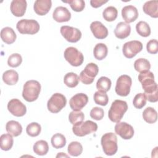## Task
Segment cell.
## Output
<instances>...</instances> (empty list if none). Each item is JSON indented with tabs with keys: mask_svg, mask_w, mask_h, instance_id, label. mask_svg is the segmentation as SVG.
Returning a JSON list of instances; mask_svg holds the SVG:
<instances>
[{
	"mask_svg": "<svg viewBox=\"0 0 158 158\" xmlns=\"http://www.w3.org/2000/svg\"><path fill=\"white\" fill-rule=\"evenodd\" d=\"M60 30L62 36L70 43H76L81 39V32L77 28L64 25Z\"/></svg>",
	"mask_w": 158,
	"mask_h": 158,
	"instance_id": "7c38bea8",
	"label": "cell"
},
{
	"mask_svg": "<svg viewBox=\"0 0 158 158\" xmlns=\"http://www.w3.org/2000/svg\"><path fill=\"white\" fill-rule=\"evenodd\" d=\"M51 144L56 149H60L65 146L66 144L65 137L60 133H56L51 138Z\"/></svg>",
	"mask_w": 158,
	"mask_h": 158,
	"instance_id": "836d02e7",
	"label": "cell"
},
{
	"mask_svg": "<svg viewBox=\"0 0 158 158\" xmlns=\"http://www.w3.org/2000/svg\"><path fill=\"white\" fill-rule=\"evenodd\" d=\"M85 118V115L83 112L80 110H73L72 111L69 115V122L73 125L78 124L83 121Z\"/></svg>",
	"mask_w": 158,
	"mask_h": 158,
	"instance_id": "8d00e7d4",
	"label": "cell"
},
{
	"mask_svg": "<svg viewBox=\"0 0 158 158\" xmlns=\"http://www.w3.org/2000/svg\"><path fill=\"white\" fill-rule=\"evenodd\" d=\"M122 16L125 23H131L138 18V12L135 6L132 5L126 6L122 9Z\"/></svg>",
	"mask_w": 158,
	"mask_h": 158,
	"instance_id": "e0dca14e",
	"label": "cell"
},
{
	"mask_svg": "<svg viewBox=\"0 0 158 158\" xmlns=\"http://www.w3.org/2000/svg\"><path fill=\"white\" fill-rule=\"evenodd\" d=\"M2 80L7 85H14L19 80V74L14 70H9L3 73Z\"/></svg>",
	"mask_w": 158,
	"mask_h": 158,
	"instance_id": "d4e9b609",
	"label": "cell"
},
{
	"mask_svg": "<svg viewBox=\"0 0 158 158\" xmlns=\"http://www.w3.org/2000/svg\"><path fill=\"white\" fill-rule=\"evenodd\" d=\"M65 3H68L72 9L75 12L82 11L85 6V1L83 0H70V1H62Z\"/></svg>",
	"mask_w": 158,
	"mask_h": 158,
	"instance_id": "ab89813d",
	"label": "cell"
},
{
	"mask_svg": "<svg viewBox=\"0 0 158 158\" xmlns=\"http://www.w3.org/2000/svg\"><path fill=\"white\" fill-rule=\"evenodd\" d=\"M111 80L106 77H100L96 83V88L98 91L106 93L108 91L111 87Z\"/></svg>",
	"mask_w": 158,
	"mask_h": 158,
	"instance_id": "1f68e13d",
	"label": "cell"
},
{
	"mask_svg": "<svg viewBox=\"0 0 158 158\" xmlns=\"http://www.w3.org/2000/svg\"><path fill=\"white\" fill-rule=\"evenodd\" d=\"M41 85L36 80H28L23 85L22 96L28 102L35 101L39 96Z\"/></svg>",
	"mask_w": 158,
	"mask_h": 158,
	"instance_id": "3957f363",
	"label": "cell"
},
{
	"mask_svg": "<svg viewBox=\"0 0 158 158\" xmlns=\"http://www.w3.org/2000/svg\"><path fill=\"white\" fill-rule=\"evenodd\" d=\"M34 152L39 156L46 155L49 151V146L48 143L44 140H39L33 145Z\"/></svg>",
	"mask_w": 158,
	"mask_h": 158,
	"instance_id": "83f0119b",
	"label": "cell"
},
{
	"mask_svg": "<svg viewBox=\"0 0 158 158\" xmlns=\"http://www.w3.org/2000/svg\"><path fill=\"white\" fill-rule=\"evenodd\" d=\"M90 30L98 39H104L108 35L107 28L99 21L93 22L90 25Z\"/></svg>",
	"mask_w": 158,
	"mask_h": 158,
	"instance_id": "2e32d148",
	"label": "cell"
},
{
	"mask_svg": "<svg viewBox=\"0 0 158 158\" xmlns=\"http://www.w3.org/2000/svg\"><path fill=\"white\" fill-rule=\"evenodd\" d=\"M146 101L147 99L144 93H138L135 96L133 101V104L135 108L139 109L146 105Z\"/></svg>",
	"mask_w": 158,
	"mask_h": 158,
	"instance_id": "60d3db41",
	"label": "cell"
},
{
	"mask_svg": "<svg viewBox=\"0 0 158 158\" xmlns=\"http://www.w3.org/2000/svg\"><path fill=\"white\" fill-rule=\"evenodd\" d=\"M22 62V56L18 53L11 54L7 59V64L11 67H19Z\"/></svg>",
	"mask_w": 158,
	"mask_h": 158,
	"instance_id": "b9f144b4",
	"label": "cell"
},
{
	"mask_svg": "<svg viewBox=\"0 0 158 158\" xmlns=\"http://www.w3.org/2000/svg\"><path fill=\"white\" fill-rule=\"evenodd\" d=\"M89 115L92 118L96 120H101L104 117V112L102 108L94 107L91 110Z\"/></svg>",
	"mask_w": 158,
	"mask_h": 158,
	"instance_id": "7bdbcfd3",
	"label": "cell"
},
{
	"mask_svg": "<svg viewBox=\"0 0 158 158\" xmlns=\"http://www.w3.org/2000/svg\"><path fill=\"white\" fill-rule=\"evenodd\" d=\"M108 49L107 46L104 43H98L94 48L93 54L94 57L99 60L104 59L107 55Z\"/></svg>",
	"mask_w": 158,
	"mask_h": 158,
	"instance_id": "484cf974",
	"label": "cell"
},
{
	"mask_svg": "<svg viewBox=\"0 0 158 158\" xmlns=\"http://www.w3.org/2000/svg\"><path fill=\"white\" fill-rule=\"evenodd\" d=\"M65 59L72 66L78 67L82 64L84 57L83 54L76 48L69 47L64 51Z\"/></svg>",
	"mask_w": 158,
	"mask_h": 158,
	"instance_id": "9c48e42d",
	"label": "cell"
},
{
	"mask_svg": "<svg viewBox=\"0 0 158 158\" xmlns=\"http://www.w3.org/2000/svg\"><path fill=\"white\" fill-rule=\"evenodd\" d=\"M135 69L139 72L149 71L151 69V64L148 60L144 58H139L134 62Z\"/></svg>",
	"mask_w": 158,
	"mask_h": 158,
	"instance_id": "4dcf8cb0",
	"label": "cell"
},
{
	"mask_svg": "<svg viewBox=\"0 0 158 158\" xmlns=\"http://www.w3.org/2000/svg\"><path fill=\"white\" fill-rule=\"evenodd\" d=\"M132 80L130 76L127 75H120L116 82L115 88V93L120 96H127L130 92Z\"/></svg>",
	"mask_w": 158,
	"mask_h": 158,
	"instance_id": "30bf717a",
	"label": "cell"
},
{
	"mask_svg": "<svg viewBox=\"0 0 158 158\" xmlns=\"http://www.w3.org/2000/svg\"><path fill=\"white\" fill-rule=\"evenodd\" d=\"M67 99L61 93H54L52 95L47 103L48 109L52 113L59 112L66 105Z\"/></svg>",
	"mask_w": 158,
	"mask_h": 158,
	"instance_id": "52a82bcc",
	"label": "cell"
},
{
	"mask_svg": "<svg viewBox=\"0 0 158 158\" xmlns=\"http://www.w3.org/2000/svg\"><path fill=\"white\" fill-rule=\"evenodd\" d=\"M79 77L73 72H69L65 74L64 77V82L66 86L69 88H74L77 86L79 83Z\"/></svg>",
	"mask_w": 158,
	"mask_h": 158,
	"instance_id": "f546056e",
	"label": "cell"
},
{
	"mask_svg": "<svg viewBox=\"0 0 158 158\" xmlns=\"http://www.w3.org/2000/svg\"><path fill=\"white\" fill-rule=\"evenodd\" d=\"M143 49L141 42L137 40H133L125 43L123 45L122 52L125 57L131 59Z\"/></svg>",
	"mask_w": 158,
	"mask_h": 158,
	"instance_id": "8fae6325",
	"label": "cell"
},
{
	"mask_svg": "<svg viewBox=\"0 0 158 158\" xmlns=\"http://www.w3.org/2000/svg\"><path fill=\"white\" fill-rule=\"evenodd\" d=\"M147 51L152 54H157L158 52V42L156 39L151 40L146 44Z\"/></svg>",
	"mask_w": 158,
	"mask_h": 158,
	"instance_id": "ee69618b",
	"label": "cell"
},
{
	"mask_svg": "<svg viewBox=\"0 0 158 158\" xmlns=\"http://www.w3.org/2000/svg\"><path fill=\"white\" fill-rule=\"evenodd\" d=\"M117 14L118 11L114 6H109L106 7L102 12L103 18L107 22H112L115 20L117 17Z\"/></svg>",
	"mask_w": 158,
	"mask_h": 158,
	"instance_id": "d590c367",
	"label": "cell"
},
{
	"mask_svg": "<svg viewBox=\"0 0 158 158\" xmlns=\"http://www.w3.org/2000/svg\"><path fill=\"white\" fill-rule=\"evenodd\" d=\"M101 144L102 150L107 156L114 155L117 150V138L115 133L110 132L103 135L101 137Z\"/></svg>",
	"mask_w": 158,
	"mask_h": 158,
	"instance_id": "277c9868",
	"label": "cell"
},
{
	"mask_svg": "<svg viewBox=\"0 0 158 158\" xmlns=\"http://www.w3.org/2000/svg\"><path fill=\"white\" fill-rule=\"evenodd\" d=\"M1 38L3 42L10 44L15 42L17 36L14 30L9 27L3 28L1 31Z\"/></svg>",
	"mask_w": 158,
	"mask_h": 158,
	"instance_id": "603a6c76",
	"label": "cell"
},
{
	"mask_svg": "<svg viewBox=\"0 0 158 158\" xmlns=\"http://www.w3.org/2000/svg\"><path fill=\"white\" fill-rule=\"evenodd\" d=\"M7 132L13 136H18L22 132V127L19 122L15 120L9 121L6 125Z\"/></svg>",
	"mask_w": 158,
	"mask_h": 158,
	"instance_id": "cb8c5ba5",
	"label": "cell"
},
{
	"mask_svg": "<svg viewBox=\"0 0 158 158\" xmlns=\"http://www.w3.org/2000/svg\"><path fill=\"white\" fill-rule=\"evenodd\" d=\"M88 97L86 94L78 93L71 98L69 101L70 108L73 110H81L88 103Z\"/></svg>",
	"mask_w": 158,
	"mask_h": 158,
	"instance_id": "9a60e30c",
	"label": "cell"
},
{
	"mask_svg": "<svg viewBox=\"0 0 158 158\" xmlns=\"http://www.w3.org/2000/svg\"><path fill=\"white\" fill-rule=\"evenodd\" d=\"M67 151L69 154L72 156H78L83 151V147L80 143L78 141L71 142L67 148Z\"/></svg>",
	"mask_w": 158,
	"mask_h": 158,
	"instance_id": "e575fe53",
	"label": "cell"
},
{
	"mask_svg": "<svg viewBox=\"0 0 158 158\" xmlns=\"http://www.w3.org/2000/svg\"><path fill=\"white\" fill-rule=\"evenodd\" d=\"M128 109L127 103L125 101L117 99L111 104L108 112L109 118L113 122H119Z\"/></svg>",
	"mask_w": 158,
	"mask_h": 158,
	"instance_id": "7a4b0ae2",
	"label": "cell"
},
{
	"mask_svg": "<svg viewBox=\"0 0 158 158\" xmlns=\"http://www.w3.org/2000/svg\"><path fill=\"white\" fill-rule=\"evenodd\" d=\"M143 118L148 123H154L157 120V112L151 107L146 108L143 112Z\"/></svg>",
	"mask_w": 158,
	"mask_h": 158,
	"instance_id": "4316f807",
	"label": "cell"
},
{
	"mask_svg": "<svg viewBox=\"0 0 158 158\" xmlns=\"http://www.w3.org/2000/svg\"><path fill=\"white\" fill-rule=\"evenodd\" d=\"M143 10L145 14L152 18L158 17V1H148L146 2L143 6Z\"/></svg>",
	"mask_w": 158,
	"mask_h": 158,
	"instance_id": "7402d4cb",
	"label": "cell"
},
{
	"mask_svg": "<svg viewBox=\"0 0 158 158\" xmlns=\"http://www.w3.org/2000/svg\"><path fill=\"white\" fill-rule=\"evenodd\" d=\"M16 28L21 34L34 35L39 31L40 27L35 20L22 19L17 22Z\"/></svg>",
	"mask_w": 158,
	"mask_h": 158,
	"instance_id": "5b68a950",
	"label": "cell"
},
{
	"mask_svg": "<svg viewBox=\"0 0 158 158\" xmlns=\"http://www.w3.org/2000/svg\"><path fill=\"white\" fill-rule=\"evenodd\" d=\"M52 17L54 20L57 22H65L70 20L71 18V14L66 7L59 6L54 9Z\"/></svg>",
	"mask_w": 158,
	"mask_h": 158,
	"instance_id": "d6986e66",
	"label": "cell"
},
{
	"mask_svg": "<svg viewBox=\"0 0 158 158\" xmlns=\"http://www.w3.org/2000/svg\"><path fill=\"white\" fill-rule=\"evenodd\" d=\"M52 6L51 0H36L35 1L33 9L36 14L44 15L48 13Z\"/></svg>",
	"mask_w": 158,
	"mask_h": 158,
	"instance_id": "ffe728a7",
	"label": "cell"
},
{
	"mask_svg": "<svg viewBox=\"0 0 158 158\" xmlns=\"http://www.w3.org/2000/svg\"><path fill=\"white\" fill-rule=\"evenodd\" d=\"M131 32V27L128 23L123 22H119L115 30L114 34L118 39H124L128 37Z\"/></svg>",
	"mask_w": 158,
	"mask_h": 158,
	"instance_id": "44dd1931",
	"label": "cell"
},
{
	"mask_svg": "<svg viewBox=\"0 0 158 158\" xmlns=\"http://www.w3.org/2000/svg\"><path fill=\"white\" fill-rule=\"evenodd\" d=\"M136 30L138 35L143 37H148L151 34V28L144 21H140L136 25Z\"/></svg>",
	"mask_w": 158,
	"mask_h": 158,
	"instance_id": "d6a6232c",
	"label": "cell"
},
{
	"mask_svg": "<svg viewBox=\"0 0 158 158\" xmlns=\"http://www.w3.org/2000/svg\"><path fill=\"white\" fill-rule=\"evenodd\" d=\"M7 109L13 115L16 117H22L27 112V108L18 99H12L7 104Z\"/></svg>",
	"mask_w": 158,
	"mask_h": 158,
	"instance_id": "5bb4252c",
	"label": "cell"
},
{
	"mask_svg": "<svg viewBox=\"0 0 158 158\" xmlns=\"http://www.w3.org/2000/svg\"><path fill=\"white\" fill-rule=\"evenodd\" d=\"M115 132L123 139H130L134 135L133 127L126 122H117L114 127Z\"/></svg>",
	"mask_w": 158,
	"mask_h": 158,
	"instance_id": "4fadbf2b",
	"label": "cell"
},
{
	"mask_svg": "<svg viewBox=\"0 0 158 158\" xmlns=\"http://www.w3.org/2000/svg\"><path fill=\"white\" fill-rule=\"evenodd\" d=\"M98 72L99 69L96 64L93 62L89 63L86 65L85 69L81 72L79 78L83 83L90 85L93 82Z\"/></svg>",
	"mask_w": 158,
	"mask_h": 158,
	"instance_id": "ba28073f",
	"label": "cell"
},
{
	"mask_svg": "<svg viewBox=\"0 0 158 158\" xmlns=\"http://www.w3.org/2000/svg\"><path fill=\"white\" fill-rule=\"evenodd\" d=\"M97 130L98 125L91 120L82 122L78 124L73 125L72 127L73 133L78 136H84L86 135L94 133Z\"/></svg>",
	"mask_w": 158,
	"mask_h": 158,
	"instance_id": "8992f818",
	"label": "cell"
},
{
	"mask_svg": "<svg viewBox=\"0 0 158 158\" xmlns=\"http://www.w3.org/2000/svg\"><path fill=\"white\" fill-rule=\"evenodd\" d=\"M94 101L96 104L105 106L107 104L109 101V98L106 93L98 91L94 94Z\"/></svg>",
	"mask_w": 158,
	"mask_h": 158,
	"instance_id": "74e56055",
	"label": "cell"
},
{
	"mask_svg": "<svg viewBox=\"0 0 158 158\" xmlns=\"http://www.w3.org/2000/svg\"><path fill=\"white\" fill-rule=\"evenodd\" d=\"M14 140L10 134H3L0 137V147L3 151L10 150L13 146Z\"/></svg>",
	"mask_w": 158,
	"mask_h": 158,
	"instance_id": "f1b7e54d",
	"label": "cell"
},
{
	"mask_svg": "<svg viewBox=\"0 0 158 158\" xmlns=\"http://www.w3.org/2000/svg\"><path fill=\"white\" fill-rule=\"evenodd\" d=\"M138 80L141 83L146 99L151 102H157L158 101V88L157 84L155 82L153 73L149 70L141 72L138 75Z\"/></svg>",
	"mask_w": 158,
	"mask_h": 158,
	"instance_id": "6da1fadb",
	"label": "cell"
},
{
	"mask_svg": "<svg viewBox=\"0 0 158 158\" xmlns=\"http://www.w3.org/2000/svg\"><path fill=\"white\" fill-rule=\"evenodd\" d=\"M107 2V1H103V0H91L90 4L94 8H98L101 7L104 4Z\"/></svg>",
	"mask_w": 158,
	"mask_h": 158,
	"instance_id": "f6af8a7d",
	"label": "cell"
},
{
	"mask_svg": "<svg viewBox=\"0 0 158 158\" xmlns=\"http://www.w3.org/2000/svg\"><path fill=\"white\" fill-rule=\"evenodd\" d=\"M41 125L36 122H32L28 124L26 128V132L27 135L31 137L38 136L41 132Z\"/></svg>",
	"mask_w": 158,
	"mask_h": 158,
	"instance_id": "f35d334b",
	"label": "cell"
},
{
	"mask_svg": "<svg viewBox=\"0 0 158 158\" xmlns=\"http://www.w3.org/2000/svg\"><path fill=\"white\" fill-rule=\"evenodd\" d=\"M27 6L25 0H13L10 3V11L15 17H22L25 13Z\"/></svg>",
	"mask_w": 158,
	"mask_h": 158,
	"instance_id": "ac0fdd59",
	"label": "cell"
}]
</instances>
